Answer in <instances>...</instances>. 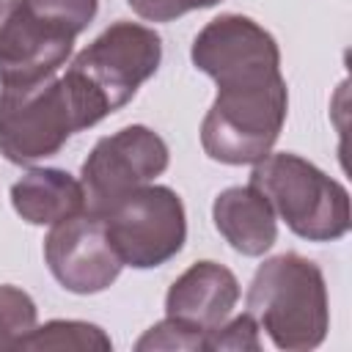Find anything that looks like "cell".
<instances>
[{
  "label": "cell",
  "instance_id": "9a60e30c",
  "mask_svg": "<svg viewBox=\"0 0 352 352\" xmlns=\"http://www.w3.org/2000/svg\"><path fill=\"white\" fill-rule=\"evenodd\" d=\"M36 327V302L16 286H0V349H19Z\"/></svg>",
  "mask_w": 352,
  "mask_h": 352
},
{
  "label": "cell",
  "instance_id": "8fae6325",
  "mask_svg": "<svg viewBox=\"0 0 352 352\" xmlns=\"http://www.w3.org/2000/svg\"><path fill=\"white\" fill-rule=\"evenodd\" d=\"M239 300L234 272L217 261H195L187 267L165 294V314L195 330H214L223 324Z\"/></svg>",
  "mask_w": 352,
  "mask_h": 352
},
{
  "label": "cell",
  "instance_id": "7c38bea8",
  "mask_svg": "<svg viewBox=\"0 0 352 352\" xmlns=\"http://www.w3.org/2000/svg\"><path fill=\"white\" fill-rule=\"evenodd\" d=\"M212 217L223 239L242 256H261L278 239L270 201L253 187H228L212 204Z\"/></svg>",
  "mask_w": 352,
  "mask_h": 352
},
{
  "label": "cell",
  "instance_id": "8992f818",
  "mask_svg": "<svg viewBox=\"0 0 352 352\" xmlns=\"http://www.w3.org/2000/svg\"><path fill=\"white\" fill-rule=\"evenodd\" d=\"M104 231L124 267L151 270L173 258L187 239L182 198L162 184H143L104 217Z\"/></svg>",
  "mask_w": 352,
  "mask_h": 352
},
{
  "label": "cell",
  "instance_id": "d6986e66",
  "mask_svg": "<svg viewBox=\"0 0 352 352\" xmlns=\"http://www.w3.org/2000/svg\"><path fill=\"white\" fill-rule=\"evenodd\" d=\"M126 3L138 16L148 22H170L182 16V8L176 6V0H126Z\"/></svg>",
  "mask_w": 352,
  "mask_h": 352
},
{
  "label": "cell",
  "instance_id": "9c48e42d",
  "mask_svg": "<svg viewBox=\"0 0 352 352\" xmlns=\"http://www.w3.org/2000/svg\"><path fill=\"white\" fill-rule=\"evenodd\" d=\"M190 58L217 82V88L283 77L275 38L258 22L242 14H220L206 22L192 41Z\"/></svg>",
  "mask_w": 352,
  "mask_h": 352
},
{
  "label": "cell",
  "instance_id": "ac0fdd59",
  "mask_svg": "<svg viewBox=\"0 0 352 352\" xmlns=\"http://www.w3.org/2000/svg\"><path fill=\"white\" fill-rule=\"evenodd\" d=\"M28 3H33L44 14H50L52 19L63 22L77 36L94 22L96 8H99V0H28Z\"/></svg>",
  "mask_w": 352,
  "mask_h": 352
},
{
  "label": "cell",
  "instance_id": "52a82bcc",
  "mask_svg": "<svg viewBox=\"0 0 352 352\" xmlns=\"http://www.w3.org/2000/svg\"><path fill=\"white\" fill-rule=\"evenodd\" d=\"M165 140L140 124L102 138L80 168L85 214L104 217L121 198L148 184L168 168Z\"/></svg>",
  "mask_w": 352,
  "mask_h": 352
},
{
  "label": "cell",
  "instance_id": "ffe728a7",
  "mask_svg": "<svg viewBox=\"0 0 352 352\" xmlns=\"http://www.w3.org/2000/svg\"><path fill=\"white\" fill-rule=\"evenodd\" d=\"M214 3H220V0H176V6L182 8V14H187V11H192V8H209V6H214Z\"/></svg>",
  "mask_w": 352,
  "mask_h": 352
},
{
  "label": "cell",
  "instance_id": "5b68a950",
  "mask_svg": "<svg viewBox=\"0 0 352 352\" xmlns=\"http://www.w3.org/2000/svg\"><path fill=\"white\" fill-rule=\"evenodd\" d=\"M85 129L63 77L0 91V154L16 165H33L58 154Z\"/></svg>",
  "mask_w": 352,
  "mask_h": 352
},
{
  "label": "cell",
  "instance_id": "5bb4252c",
  "mask_svg": "<svg viewBox=\"0 0 352 352\" xmlns=\"http://www.w3.org/2000/svg\"><path fill=\"white\" fill-rule=\"evenodd\" d=\"M19 349H77V352H107L113 349L110 336L91 322L77 319H52L41 327H33Z\"/></svg>",
  "mask_w": 352,
  "mask_h": 352
},
{
  "label": "cell",
  "instance_id": "7a4b0ae2",
  "mask_svg": "<svg viewBox=\"0 0 352 352\" xmlns=\"http://www.w3.org/2000/svg\"><path fill=\"white\" fill-rule=\"evenodd\" d=\"M248 314L278 349L305 352L319 346L330 327L322 270L300 253L267 258L248 286Z\"/></svg>",
  "mask_w": 352,
  "mask_h": 352
},
{
  "label": "cell",
  "instance_id": "277c9868",
  "mask_svg": "<svg viewBox=\"0 0 352 352\" xmlns=\"http://www.w3.org/2000/svg\"><path fill=\"white\" fill-rule=\"evenodd\" d=\"M286 110L289 91L283 77L217 88V99L201 124V146L217 162L253 165L272 151Z\"/></svg>",
  "mask_w": 352,
  "mask_h": 352
},
{
  "label": "cell",
  "instance_id": "3957f363",
  "mask_svg": "<svg viewBox=\"0 0 352 352\" xmlns=\"http://www.w3.org/2000/svg\"><path fill=\"white\" fill-rule=\"evenodd\" d=\"M250 184L270 201L275 217L308 242H333L349 231L346 187L297 154L280 151L253 162Z\"/></svg>",
  "mask_w": 352,
  "mask_h": 352
},
{
  "label": "cell",
  "instance_id": "4fadbf2b",
  "mask_svg": "<svg viewBox=\"0 0 352 352\" xmlns=\"http://www.w3.org/2000/svg\"><path fill=\"white\" fill-rule=\"evenodd\" d=\"M16 214L30 226H55L60 220L85 214V195L80 179L60 168H33L11 187Z\"/></svg>",
  "mask_w": 352,
  "mask_h": 352
},
{
  "label": "cell",
  "instance_id": "30bf717a",
  "mask_svg": "<svg viewBox=\"0 0 352 352\" xmlns=\"http://www.w3.org/2000/svg\"><path fill=\"white\" fill-rule=\"evenodd\" d=\"M44 258L55 280L74 294L104 292L124 267L107 239L102 217L94 214L55 223L44 239Z\"/></svg>",
  "mask_w": 352,
  "mask_h": 352
},
{
  "label": "cell",
  "instance_id": "e0dca14e",
  "mask_svg": "<svg viewBox=\"0 0 352 352\" xmlns=\"http://www.w3.org/2000/svg\"><path fill=\"white\" fill-rule=\"evenodd\" d=\"M206 349H234V352H258L261 338H258V324L250 314H242L231 319L228 324H217L214 330L206 333Z\"/></svg>",
  "mask_w": 352,
  "mask_h": 352
},
{
  "label": "cell",
  "instance_id": "6da1fadb",
  "mask_svg": "<svg viewBox=\"0 0 352 352\" xmlns=\"http://www.w3.org/2000/svg\"><path fill=\"white\" fill-rule=\"evenodd\" d=\"M160 60L162 41L151 28L126 19L104 28L63 74L82 126L88 129L121 110L160 69Z\"/></svg>",
  "mask_w": 352,
  "mask_h": 352
},
{
  "label": "cell",
  "instance_id": "ba28073f",
  "mask_svg": "<svg viewBox=\"0 0 352 352\" xmlns=\"http://www.w3.org/2000/svg\"><path fill=\"white\" fill-rule=\"evenodd\" d=\"M77 33L28 0H0V85L22 88L55 77Z\"/></svg>",
  "mask_w": 352,
  "mask_h": 352
},
{
  "label": "cell",
  "instance_id": "2e32d148",
  "mask_svg": "<svg viewBox=\"0 0 352 352\" xmlns=\"http://www.w3.org/2000/svg\"><path fill=\"white\" fill-rule=\"evenodd\" d=\"M138 352L146 349H206V333L195 330L179 319H162L154 327H148L140 341L135 344Z\"/></svg>",
  "mask_w": 352,
  "mask_h": 352
}]
</instances>
